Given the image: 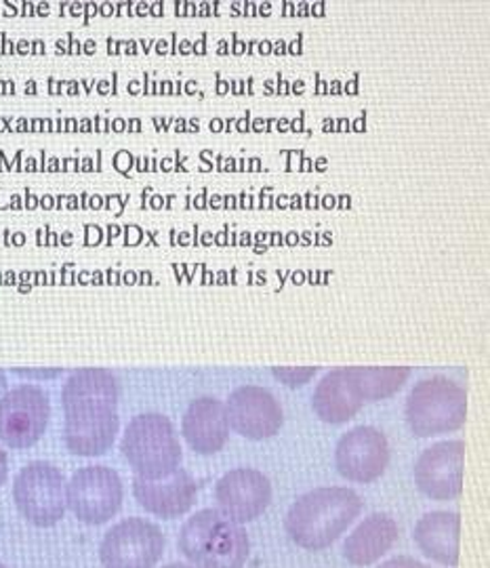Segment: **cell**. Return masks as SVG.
<instances>
[{"label":"cell","instance_id":"6da1fadb","mask_svg":"<svg viewBox=\"0 0 490 568\" xmlns=\"http://www.w3.org/2000/svg\"><path fill=\"white\" fill-rule=\"evenodd\" d=\"M365 508L360 495L346 487L314 488L286 514L288 537L309 551L330 548Z\"/></svg>","mask_w":490,"mask_h":568},{"label":"cell","instance_id":"7a4b0ae2","mask_svg":"<svg viewBox=\"0 0 490 568\" xmlns=\"http://www.w3.org/2000/svg\"><path fill=\"white\" fill-rule=\"evenodd\" d=\"M177 546L196 568H245L251 556L248 532L220 509L194 514L180 530Z\"/></svg>","mask_w":490,"mask_h":568},{"label":"cell","instance_id":"3957f363","mask_svg":"<svg viewBox=\"0 0 490 568\" xmlns=\"http://www.w3.org/2000/svg\"><path fill=\"white\" fill-rule=\"evenodd\" d=\"M124 459L143 480H163L182 464L175 427L161 413H143L129 422L121 443Z\"/></svg>","mask_w":490,"mask_h":568},{"label":"cell","instance_id":"277c9868","mask_svg":"<svg viewBox=\"0 0 490 568\" xmlns=\"http://www.w3.org/2000/svg\"><path fill=\"white\" fill-rule=\"evenodd\" d=\"M405 410L415 436L428 438L449 434L466 424L468 394L452 379L431 377L410 389Z\"/></svg>","mask_w":490,"mask_h":568},{"label":"cell","instance_id":"5b68a950","mask_svg":"<svg viewBox=\"0 0 490 568\" xmlns=\"http://www.w3.org/2000/svg\"><path fill=\"white\" fill-rule=\"evenodd\" d=\"M13 501L32 527H55L65 514V478L60 467L49 462H32L21 467L13 483Z\"/></svg>","mask_w":490,"mask_h":568},{"label":"cell","instance_id":"8992f818","mask_svg":"<svg viewBox=\"0 0 490 568\" xmlns=\"http://www.w3.org/2000/svg\"><path fill=\"white\" fill-rule=\"evenodd\" d=\"M123 480L112 467H82L65 485L68 508L81 523L91 527L112 520L123 508Z\"/></svg>","mask_w":490,"mask_h":568},{"label":"cell","instance_id":"52a82bcc","mask_svg":"<svg viewBox=\"0 0 490 568\" xmlns=\"http://www.w3.org/2000/svg\"><path fill=\"white\" fill-rule=\"evenodd\" d=\"M164 535L145 518H124L103 535V568H154L163 558Z\"/></svg>","mask_w":490,"mask_h":568},{"label":"cell","instance_id":"ba28073f","mask_svg":"<svg viewBox=\"0 0 490 568\" xmlns=\"http://www.w3.org/2000/svg\"><path fill=\"white\" fill-rule=\"evenodd\" d=\"M51 419L49 396L37 386H20L0 398V440L9 448L34 447Z\"/></svg>","mask_w":490,"mask_h":568},{"label":"cell","instance_id":"9c48e42d","mask_svg":"<svg viewBox=\"0 0 490 568\" xmlns=\"http://www.w3.org/2000/svg\"><path fill=\"white\" fill-rule=\"evenodd\" d=\"M388 438L370 426L349 429L335 448L337 471L351 483L368 485L386 474L389 466Z\"/></svg>","mask_w":490,"mask_h":568},{"label":"cell","instance_id":"30bf717a","mask_svg":"<svg viewBox=\"0 0 490 568\" xmlns=\"http://www.w3.org/2000/svg\"><path fill=\"white\" fill-rule=\"evenodd\" d=\"M225 419L227 426L248 440H266L280 432L285 413L266 387L243 386L229 394Z\"/></svg>","mask_w":490,"mask_h":568},{"label":"cell","instance_id":"8fae6325","mask_svg":"<svg viewBox=\"0 0 490 568\" xmlns=\"http://www.w3.org/2000/svg\"><path fill=\"white\" fill-rule=\"evenodd\" d=\"M463 440H445L421 453L415 464V485L436 501H450L463 488Z\"/></svg>","mask_w":490,"mask_h":568},{"label":"cell","instance_id":"7c38bea8","mask_svg":"<svg viewBox=\"0 0 490 568\" xmlns=\"http://www.w3.org/2000/svg\"><path fill=\"white\" fill-rule=\"evenodd\" d=\"M215 499L224 516L245 525L259 518L272 504V483L259 469L238 467L220 478Z\"/></svg>","mask_w":490,"mask_h":568},{"label":"cell","instance_id":"4fadbf2b","mask_svg":"<svg viewBox=\"0 0 490 568\" xmlns=\"http://www.w3.org/2000/svg\"><path fill=\"white\" fill-rule=\"evenodd\" d=\"M121 419L116 408L86 406L65 410L63 443L72 455L100 457L116 443Z\"/></svg>","mask_w":490,"mask_h":568},{"label":"cell","instance_id":"5bb4252c","mask_svg":"<svg viewBox=\"0 0 490 568\" xmlns=\"http://www.w3.org/2000/svg\"><path fill=\"white\" fill-rule=\"evenodd\" d=\"M133 495L145 511L164 520H173L187 514L196 504L198 485L185 469L180 467L163 480H143L135 476Z\"/></svg>","mask_w":490,"mask_h":568},{"label":"cell","instance_id":"9a60e30c","mask_svg":"<svg viewBox=\"0 0 490 568\" xmlns=\"http://www.w3.org/2000/svg\"><path fill=\"white\" fill-rule=\"evenodd\" d=\"M185 440L198 455H215L229 438L225 406L213 396H201L185 408L182 422Z\"/></svg>","mask_w":490,"mask_h":568},{"label":"cell","instance_id":"2e32d148","mask_svg":"<svg viewBox=\"0 0 490 568\" xmlns=\"http://www.w3.org/2000/svg\"><path fill=\"white\" fill-rule=\"evenodd\" d=\"M398 541V525L389 514L365 518L344 544V558L354 567H368L384 558Z\"/></svg>","mask_w":490,"mask_h":568},{"label":"cell","instance_id":"e0dca14e","mask_svg":"<svg viewBox=\"0 0 490 568\" xmlns=\"http://www.w3.org/2000/svg\"><path fill=\"white\" fill-rule=\"evenodd\" d=\"M459 532H461L459 514L429 511L415 525V541L433 562L445 567H457Z\"/></svg>","mask_w":490,"mask_h":568},{"label":"cell","instance_id":"ac0fdd59","mask_svg":"<svg viewBox=\"0 0 490 568\" xmlns=\"http://www.w3.org/2000/svg\"><path fill=\"white\" fill-rule=\"evenodd\" d=\"M119 379L105 368H79L63 384V413L86 406L119 408Z\"/></svg>","mask_w":490,"mask_h":568},{"label":"cell","instance_id":"d6986e66","mask_svg":"<svg viewBox=\"0 0 490 568\" xmlns=\"http://www.w3.org/2000/svg\"><path fill=\"white\" fill-rule=\"evenodd\" d=\"M312 405L316 415L327 424H346L358 415L363 400L349 379L346 368H335L316 386Z\"/></svg>","mask_w":490,"mask_h":568},{"label":"cell","instance_id":"ffe728a7","mask_svg":"<svg viewBox=\"0 0 490 568\" xmlns=\"http://www.w3.org/2000/svg\"><path fill=\"white\" fill-rule=\"evenodd\" d=\"M346 371L363 403L386 400L410 377L409 366H346Z\"/></svg>","mask_w":490,"mask_h":568},{"label":"cell","instance_id":"44dd1931","mask_svg":"<svg viewBox=\"0 0 490 568\" xmlns=\"http://www.w3.org/2000/svg\"><path fill=\"white\" fill-rule=\"evenodd\" d=\"M318 366H274L272 375L288 387L306 386L307 382L318 373Z\"/></svg>","mask_w":490,"mask_h":568},{"label":"cell","instance_id":"7402d4cb","mask_svg":"<svg viewBox=\"0 0 490 568\" xmlns=\"http://www.w3.org/2000/svg\"><path fill=\"white\" fill-rule=\"evenodd\" d=\"M16 375L25 377V379H37V382H47L55 379L63 373V368H13Z\"/></svg>","mask_w":490,"mask_h":568},{"label":"cell","instance_id":"603a6c76","mask_svg":"<svg viewBox=\"0 0 490 568\" xmlns=\"http://www.w3.org/2000/svg\"><path fill=\"white\" fill-rule=\"evenodd\" d=\"M377 568H429L423 565V562H419V560H415V558H409V556H396V558H391L388 562H384V565H379Z\"/></svg>","mask_w":490,"mask_h":568},{"label":"cell","instance_id":"cb8c5ba5","mask_svg":"<svg viewBox=\"0 0 490 568\" xmlns=\"http://www.w3.org/2000/svg\"><path fill=\"white\" fill-rule=\"evenodd\" d=\"M7 476H9V457H7V453L0 448V488L7 483Z\"/></svg>","mask_w":490,"mask_h":568},{"label":"cell","instance_id":"d4e9b609","mask_svg":"<svg viewBox=\"0 0 490 568\" xmlns=\"http://www.w3.org/2000/svg\"><path fill=\"white\" fill-rule=\"evenodd\" d=\"M7 394V375L0 371V398Z\"/></svg>","mask_w":490,"mask_h":568},{"label":"cell","instance_id":"484cf974","mask_svg":"<svg viewBox=\"0 0 490 568\" xmlns=\"http://www.w3.org/2000/svg\"><path fill=\"white\" fill-rule=\"evenodd\" d=\"M163 568H192L190 565H184V562H173V565H166Z\"/></svg>","mask_w":490,"mask_h":568},{"label":"cell","instance_id":"4316f807","mask_svg":"<svg viewBox=\"0 0 490 568\" xmlns=\"http://www.w3.org/2000/svg\"><path fill=\"white\" fill-rule=\"evenodd\" d=\"M0 568H9V567H7V565H4V562H2V560H0Z\"/></svg>","mask_w":490,"mask_h":568}]
</instances>
